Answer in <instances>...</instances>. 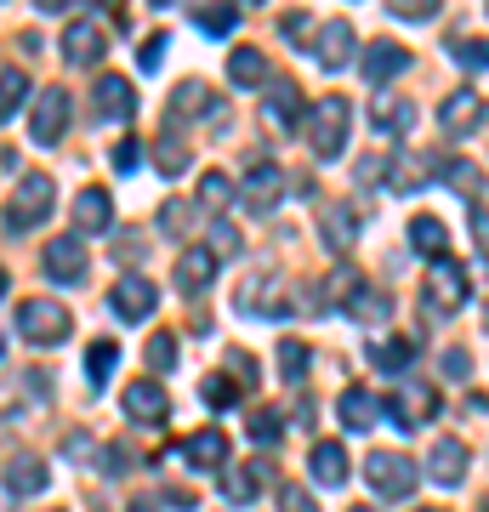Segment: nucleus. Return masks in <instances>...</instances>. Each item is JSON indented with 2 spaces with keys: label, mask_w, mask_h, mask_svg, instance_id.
Masks as SVG:
<instances>
[{
  "label": "nucleus",
  "mask_w": 489,
  "mask_h": 512,
  "mask_svg": "<svg viewBox=\"0 0 489 512\" xmlns=\"http://www.w3.org/2000/svg\"><path fill=\"white\" fill-rule=\"evenodd\" d=\"M467 296H472V285H467V268L461 262H438L433 274L421 279V313L427 319H455V313L467 308Z\"/></svg>",
  "instance_id": "1"
},
{
  "label": "nucleus",
  "mask_w": 489,
  "mask_h": 512,
  "mask_svg": "<svg viewBox=\"0 0 489 512\" xmlns=\"http://www.w3.org/2000/svg\"><path fill=\"white\" fill-rule=\"evenodd\" d=\"M52 200H57V183L46 171H29V177L12 188V200H6V234H29L35 222H46Z\"/></svg>",
  "instance_id": "2"
},
{
  "label": "nucleus",
  "mask_w": 489,
  "mask_h": 512,
  "mask_svg": "<svg viewBox=\"0 0 489 512\" xmlns=\"http://www.w3.org/2000/svg\"><path fill=\"white\" fill-rule=\"evenodd\" d=\"M69 330H74V313L63 308V302H52V296H29V302H18V336L23 342L52 348V342H63Z\"/></svg>",
  "instance_id": "3"
},
{
  "label": "nucleus",
  "mask_w": 489,
  "mask_h": 512,
  "mask_svg": "<svg viewBox=\"0 0 489 512\" xmlns=\"http://www.w3.org/2000/svg\"><path fill=\"white\" fill-rule=\"evenodd\" d=\"M347 126H353V109H347V97H319L308 114V143L319 160H336L347 148Z\"/></svg>",
  "instance_id": "4"
},
{
  "label": "nucleus",
  "mask_w": 489,
  "mask_h": 512,
  "mask_svg": "<svg viewBox=\"0 0 489 512\" xmlns=\"http://www.w3.org/2000/svg\"><path fill=\"white\" fill-rule=\"evenodd\" d=\"M364 478H370V490L376 495L404 501V495L416 490V461L399 456V450H370V456H364Z\"/></svg>",
  "instance_id": "5"
},
{
  "label": "nucleus",
  "mask_w": 489,
  "mask_h": 512,
  "mask_svg": "<svg viewBox=\"0 0 489 512\" xmlns=\"http://www.w3.org/2000/svg\"><path fill=\"white\" fill-rule=\"evenodd\" d=\"M234 308H239V313H256V319H279V313L290 308L285 279L268 274V268H262V274H251V279L234 291Z\"/></svg>",
  "instance_id": "6"
},
{
  "label": "nucleus",
  "mask_w": 489,
  "mask_h": 512,
  "mask_svg": "<svg viewBox=\"0 0 489 512\" xmlns=\"http://www.w3.org/2000/svg\"><path fill=\"white\" fill-rule=\"evenodd\" d=\"M387 416L399 421L404 433H416V427H427V421L438 416V393L427 382H399V393H393V404H381Z\"/></svg>",
  "instance_id": "7"
},
{
  "label": "nucleus",
  "mask_w": 489,
  "mask_h": 512,
  "mask_svg": "<svg viewBox=\"0 0 489 512\" xmlns=\"http://www.w3.org/2000/svg\"><path fill=\"white\" fill-rule=\"evenodd\" d=\"M29 131H35L40 148L63 143V131H69V92H63V86H46V92L35 97V120H29Z\"/></svg>",
  "instance_id": "8"
},
{
  "label": "nucleus",
  "mask_w": 489,
  "mask_h": 512,
  "mask_svg": "<svg viewBox=\"0 0 489 512\" xmlns=\"http://www.w3.org/2000/svg\"><path fill=\"white\" fill-rule=\"evenodd\" d=\"M234 194H239V205H245V211H256V217H262V211H273V205H279V194H285V171H279L273 160H262V165H251V171H245V183H239Z\"/></svg>",
  "instance_id": "9"
},
{
  "label": "nucleus",
  "mask_w": 489,
  "mask_h": 512,
  "mask_svg": "<svg viewBox=\"0 0 489 512\" xmlns=\"http://www.w3.org/2000/svg\"><path fill=\"white\" fill-rule=\"evenodd\" d=\"M262 126L273 137H290V131L302 126V92L290 86V80H268V97H262Z\"/></svg>",
  "instance_id": "10"
},
{
  "label": "nucleus",
  "mask_w": 489,
  "mask_h": 512,
  "mask_svg": "<svg viewBox=\"0 0 489 512\" xmlns=\"http://www.w3.org/2000/svg\"><path fill=\"white\" fill-rule=\"evenodd\" d=\"M109 308L126 319V325H143L148 313L160 308V291L148 285L143 274H126V279H114V291H109Z\"/></svg>",
  "instance_id": "11"
},
{
  "label": "nucleus",
  "mask_w": 489,
  "mask_h": 512,
  "mask_svg": "<svg viewBox=\"0 0 489 512\" xmlns=\"http://www.w3.org/2000/svg\"><path fill=\"white\" fill-rule=\"evenodd\" d=\"M103 52H109V35H103L97 18H74L69 29H63V57H69L74 69H91Z\"/></svg>",
  "instance_id": "12"
},
{
  "label": "nucleus",
  "mask_w": 489,
  "mask_h": 512,
  "mask_svg": "<svg viewBox=\"0 0 489 512\" xmlns=\"http://www.w3.org/2000/svg\"><path fill=\"white\" fill-rule=\"evenodd\" d=\"M120 404H126V416L137 421V427H165V421H171V399H165V387L148 382V376H143V382H131Z\"/></svg>",
  "instance_id": "13"
},
{
  "label": "nucleus",
  "mask_w": 489,
  "mask_h": 512,
  "mask_svg": "<svg viewBox=\"0 0 489 512\" xmlns=\"http://www.w3.org/2000/svg\"><path fill=\"white\" fill-rule=\"evenodd\" d=\"M91 109H97V120H131V114H137V97H131L126 74H97V86H91Z\"/></svg>",
  "instance_id": "14"
},
{
  "label": "nucleus",
  "mask_w": 489,
  "mask_h": 512,
  "mask_svg": "<svg viewBox=\"0 0 489 512\" xmlns=\"http://www.w3.org/2000/svg\"><path fill=\"white\" fill-rule=\"evenodd\" d=\"M438 126L450 131V137H472V131L484 126V97L472 92V86L450 92L444 97V109H438Z\"/></svg>",
  "instance_id": "15"
},
{
  "label": "nucleus",
  "mask_w": 489,
  "mask_h": 512,
  "mask_svg": "<svg viewBox=\"0 0 489 512\" xmlns=\"http://www.w3.org/2000/svg\"><path fill=\"white\" fill-rule=\"evenodd\" d=\"M182 461H188L194 473H217V467H228V433H222V427H200L194 439H182Z\"/></svg>",
  "instance_id": "16"
},
{
  "label": "nucleus",
  "mask_w": 489,
  "mask_h": 512,
  "mask_svg": "<svg viewBox=\"0 0 489 512\" xmlns=\"http://www.w3.org/2000/svg\"><path fill=\"white\" fill-rule=\"evenodd\" d=\"M46 274L63 279V285H80V279H86V239L57 234L52 245H46Z\"/></svg>",
  "instance_id": "17"
},
{
  "label": "nucleus",
  "mask_w": 489,
  "mask_h": 512,
  "mask_svg": "<svg viewBox=\"0 0 489 512\" xmlns=\"http://www.w3.org/2000/svg\"><path fill=\"white\" fill-rule=\"evenodd\" d=\"M370 126H376L381 137H404V131L416 126V103H410V97H399V92L370 97Z\"/></svg>",
  "instance_id": "18"
},
{
  "label": "nucleus",
  "mask_w": 489,
  "mask_h": 512,
  "mask_svg": "<svg viewBox=\"0 0 489 512\" xmlns=\"http://www.w3.org/2000/svg\"><path fill=\"white\" fill-rule=\"evenodd\" d=\"M211 114H222V103L205 80H182L171 92V120H211Z\"/></svg>",
  "instance_id": "19"
},
{
  "label": "nucleus",
  "mask_w": 489,
  "mask_h": 512,
  "mask_svg": "<svg viewBox=\"0 0 489 512\" xmlns=\"http://www.w3.org/2000/svg\"><path fill=\"white\" fill-rule=\"evenodd\" d=\"M353 46H359V40H353V23H347V18H330L325 29H319V46H313V57H319L325 69H347V63H353Z\"/></svg>",
  "instance_id": "20"
},
{
  "label": "nucleus",
  "mask_w": 489,
  "mask_h": 512,
  "mask_svg": "<svg viewBox=\"0 0 489 512\" xmlns=\"http://www.w3.org/2000/svg\"><path fill=\"white\" fill-rule=\"evenodd\" d=\"M114 222V200L103 188H80V200H74V239L80 234H109Z\"/></svg>",
  "instance_id": "21"
},
{
  "label": "nucleus",
  "mask_w": 489,
  "mask_h": 512,
  "mask_svg": "<svg viewBox=\"0 0 489 512\" xmlns=\"http://www.w3.org/2000/svg\"><path fill=\"white\" fill-rule=\"evenodd\" d=\"M410 69V52H404L399 40H376V46H364V80L370 86H387L393 74Z\"/></svg>",
  "instance_id": "22"
},
{
  "label": "nucleus",
  "mask_w": 489,
  "mask_h": 512,
  "mask_svg": "<svg viewBox=\"0 0 489 512\" xmlns=\"http://www.w3.org/2000/svg\"><path fill=\"white\" fill-rule=\"evenodd\" d=\"M319 228H325L330 251H347V245L359 239V211H353L347 200H330V205H319Z\"/></svg>",
  "instance_id": "23"
},
{
  "label": "nucleus",
  "mask_w": 489,
  "mask_h": 512,
  "mask_svg": "<svg viewBox=\"0 0 489 512\" xmlns=\"http://www.w3.org/2000/svg\"><path fill=\"white\" fill-rule=\"evenodd\" d=\"M211 274H217V256L205 251V245H194V251L177 256V291H182V296L211 291Z\"/></svg>",
  "instance_id": "24"
},
{
  "label": "nucleus",
  "mask_w": 489,
  "mask_h": 512,
  "mask_svg": "<svg viewBox=\"0 0 489 512\" xmlns=\"http://www.w3.org/2000/svg\"><path fill=\"white\" fill-rule=\"evenodd\" d=\"M467 444L461 439H438L433 444V456H427V478H433V484H461V478H467Z\"/></svg>",
  "instance_id": "25"
},
{
  "label": "nucleus",
  "mask_w": 489,
  "mask_h": 512,
  "mask_svg": "<svg viewBox=\"0 0 489 512\" xmlns=\"http://www.w3.org/2000/svg\"><path fill=\"white\" fill-rule=\"evenodd\" d=\"M342 313H347V319H359V325H387V313H393V296L359 279V285H353V296L342 302Z\"/></svg>",
  "instance_id": "26"
},
{
  "label": "nucleus",
  "mask_w": 489,
  "mask_h": 512,
  "mask_svg": "<svg viewBox=\"0 0 489 512\" xmlns=\"http://www.w3.org/2000/svg\"><path fill=\"white\" fill-rule=\"evenodd\" d=\"M336 416H342L347 433H364V427H376L381 421V399L370 393V387H347L342 404H336Z\"/></svg>",
  "instance_id": "27"
},
{
  "label": "nucleus",
  "mask_w": 489,
  "mask_h": 512,
  "mask_svg": "<svg viewBox=\"0 0 489 512\" xmlns=\"http://www.w3.org/2000/svg\"><path fill=\"white\" fill-rule=\"evenodd\" d=\"M308 473L319 478V484H330V490H342L347 484V450L336 439H319L313 444V456H308Z\"/></svg>",
  "instance_id": "28"
},
{
  "label": "nucleus",
  "mask_w": 489,
  "mask_h": 512,
  "mask_svg": "<svg viewBox=\"0 0 489 512\" xmlns=\"http://www.w3.org/2000/svg\"><path fill=\"white\" fill-rule=\"evenodd\" d=\"M262 478H268V461H245V467H228V473H222V495H228L234 507H251L256 490H262Z\"/></svg>",
  "instance_id": "29"
},
{
  "label": "nucleus",
  "mask_w": 489,
  "mask_h": 512,
  "mask_svg": "<svg viewBox=\"0 0 489 512\" xmlns=\"http://www.w3.org/2000/svg\"><path fill=\"white\" fill-rule=\"evenodd\" d=\"M52 484V467L35 456H18V461H6V495H40Z\"/></svg>",
  "instance_id": "30"
},
{
  "label": "nucleus",
  "mask_w": 489,
  "mask_h": 512,
  "mask_svg": "<svg viewBox=\"0 0 489 512\" xmlns=\"http://www.w3.org/2000/svg\"><path fill=\"white\" fill-rule=\"evenodd\" d=\"M410 359H416V342L410 336H381V342H370V365L387 370V376H404Z\"/></svg>",
  "instance_id": "31"
},
{
  "label": "nucleus",
  "mask_w": 489,
  "mask_h": 512,
  "mask_svg": "<svg viewBox=\"0 0 489 512\" xmlns=\"http://www.w3.org/2000/svg\"><path fill=\"white\" fill-rule=\"evenodd\" d=\"M410 245H416L421 256L444 262V256H450V228H444L438 217H416V222H410Z\"/></svg>",
  "instance_id": "32"
},
{
  "label": "nucleus",
  "mask_w": 489,
  "mask_h": 512,
  "mask_svg": "<svg viewBox=\"0 0 489 512\" xmlns=\"http://www.w3.org/2000/svg\"><path fill=\"white\" fill-rule=\"evenodd\" d=\"M228 80H234V86H268V80H273V74H268V57L251 52V46H239V52L228 57Z\"/></svg>",
  "instance_id": "33"
},
{
  "label": "nucleus",
  "mask_w": 489,
  "mask_h": 512,
  "mask_svg": "<svg viewBox=\"0 0 489 512\" xmlns=\"http://www.w3.org/2000/svg\"><path fill=\"white\" fill-rule=\"evenodd\" d=\"M148 154H154V165H160V177H182V171H188V143H182L177 131L154 137V143H148Z\"/></svg>",
  "instance_id": "34"
},
{
  "label": "nucleus",
  "mask_w": 489,
  "mask_h": 512,
  "mask_svg": "<svg viewBox=\"0 0 489 512\" xmlns=\"http://www.w3.org/2000/svg\"><path fill=\"white\" fill-rule=\"evenodd\" d=\"M114 365H120V342H114V336H97V342L86 348V376L103 387L114 376Z\"/></svg>",
  "instance_id": "35"
},
{
  "label": "nucleus",
  "mask_w": 489,
  "mask_h": 512,
  "mask_svg": "<svg viewBox=\"0 0 489 512\" xmlns=\"http://www.w3.org/2000/svg\"><path fill=\"white\" fill-rule=\"evenodd\" d=\"M23 103H29V74L23 69H0V120H12Z\"/></svg>",
  "instance_id": "36"
},
{
  "label": "nucleus",
  "mask_w": 489,
  "mask_h": 512,
  "mask_svg": "<svg viewBox=\"0 0 489 512\" xmlns=\"http://www.w3.org/2000/svg\"><path fill=\"white\" fill-rule=\"evenodd\" d=\"M245 427H251L256 444H279V439H285V410L262 404V410H251V421H245Z\"/></svg>",
  "instance_id": "37"
},
{
  "label": "nucleus",
  "mask_w": 489,
  "mask_h": 512,
  "mask_svg": "<svg viewBox=\"0 0 489 512\" xmlns=\"http://www.w3.org/2000/svg\"><path fill=\"white\" fill-rule=\"evenodd\" d=\"M154 228H160V234H188V228H194V200H165Z\"/></svg>",
  "instance_id": "38"
},
{
  "label": "nucleus",
  "mask_w": 489,
  "mask_h": 512,
  "mask_svg": "<svg viewBox=\"0 0 489 512\" xmlns=\"http://www.w3.org/2000/svg\"><path fill=\"white\" fill-rule=\"evenodd\" d=\"M200 205L205 211H228V205H234V183H228L222 171H205L200 177Z\"/></svg>",
  "instance_id": "39"
},
{
  "label": "nucleus",
  "mask_w": 489,
  "mask_h": 512,
  "mask_svg": "<svg viewBox=\"0 0 489 512\" xmlns=\"http://www.w3.org/2000/svg\"><path fill=\"white\" fill-rule=\"evenodd\" d=\"M239 23V6H194V29H205V35H228Z\"/></svg>",
  "instance_id": "40"
},
{
  "label": "nucleus",
  "mask_w": 489,
  "mask_h": 512,
  "mask_svg": "<svg viewBox=\"0 0 489 512\" xmlns=\"http://www.w3.org/2000/svg\"><path fill=\"white\" fill-rule=\"evenodd\" d=\"M143 359H148V370H171L177 365V336H171V330H154L148 348H143Z\"/></svg>",
  "instance_id": "41"
},
{
  "label": "nucleus",
  "mask_w": 489,
  "mask_h": 512,
  "mask_svg": "<svg viewBox=\"0 0 489 512\" xmlns=\"http://www.w3.org/2000/svg\"><path fill=\"white\" fill-rule=\"evenodd\" d=\"M279 370H285V382H302L308 376V342H279Z\"/></svg>",
  "instance_id": "42"
},
{
  "label": "nucleus",
  "mask_w": 489,
  "mask_h": 512,
  "mask_svg": "<svg viewBox=\"0 0 489 512\" xmlns=\"http://www.w3.org/2000/svg\"><path fill=\"white\" fill-rule=\"evenodd\" d=\"M228 365H234V370H228V382H234L239 387V393H256V382H262V370H256V359H251V353H228Z\"/></svg>",
  "instance_id": "43"
},
{
  "label": "nucleus",
  "mask_w": 489,
  "mask_h": 512,
  "mask_svg": "<svg viewBox=\"0 0 489 512\" xmlns=\"http://www.w3.org/2000/svg\"><path fill=\"white\" fill-rule=\"evenodd\" d=\"M353 285H359V274H353V268H336V274L325 279V291H319V302H325V308H342L347 296H353Z\"/></svg>",
  "instance_id": "44"
},
{
  "label": "nucleus",
  "mask_w": 489,
  "mask_h": 512,
  "mask_svg": "<svg viewBox=\"0 0 489 512\" xmlns=\"http://www.w3.org/2000/svg\"><path fill=\"white\" fill-rule=\"evenodd\" d=\"M450 183L461 200H484V171L478 165H450Z\"/></svg>",
  "instance_id": "45"
},
{
  "label": "nucleus",
  "mask_w": 489,
  "mask_h": 512,
  "mask_svg": "<svg viewBox=\"0 0 489 512\" xmlns=\"http://www.w3.org/2000/svg\"><path fill=\"white\" fill-rule=\"evenodd\" d=\"M200 393H205V404H211V410H228V404L239 399V387L228 382V376H205V387H200Z\"/></svg>",
  "instance_id": "46"
},
{
  "label": "nucleus",
  "mask_w": 489,
  "mask_h": 512,
  "mask_svg": "<svg viewBox=\"0 0 489 512\" xmlns=\"http://www.w3.org/2000/svg\"><path fill=\"white\" fill-rule=\"evenodd\" d=\"M97 461L109 467V478H126L131 467H137V456H131L126 444H103V450H97Z\"/></svg>",
  "instance_id": "47"
},
{
  "label": "nucleus",
  "mask_w": 489,
  "mask_h": 512,
  "mask_svg": "<svg viewBox=\"0 0 489 512\" xmlns=\"http://www.w3.org/2000/svg\"><path fill=\"white\" fill-rule=\"evenodd\" d=\"M165 46H171L165 35H148L143 46H137V69H143V74H154V69L165 63Z\"/></svg>",
  "instance_id": "48"
},
{
  "label": "nucleus",
  "mask_w": 489,
  "mask_h": 512,
  "mask_svg": "<svg viewBox=\"0 0 489 512\" xmlns=\"http://www.w3.org/2000/svg\"><path fill=\"white\" fill-rule=\"evenodd\" d=\"M393 18H404V23H427V18H438V6H433V0H393Z\"/></svg>",
  "instance_id": "49"
},
{
  "label": "nucleus",
  "mask_w": 489,
  "mask_h": 512,
  "mask_svg": "<svg viewBox=\"0 0 489 512\" xmlns=\"http://www.w3.org/2000/svg\"><path fill=\"white\" fill-rule=\"evenodd\" d=\"M279 512H319L302 484H279Z\"/></svg>",
  "instance_id": "50"
},
{
  "label": "nucleus",
  "mask_w": 489,
  "mask_h": 512,
  "mask_svg": "<svg viewBox=\"0 0 489 512\" xmlns=\"http://www.w3.org/2000/svg\"><path fill=\"white\" fill-rule=\"evenodd\" d=\"M444 376H450V382H467V376H472V353L467 348H450V353H444Z\"/></svg>",
  "instance_id": "51"
},
{
  "label": "nucleus",
  "mask_w": 489,
  "mask_h": 512,
  "mask_svg": "<svg viewBox=\"0 0 489 512\" xmlns=\"http://www.w3.org/2000/svg\"><path fill=\"white\" fill-rule=\"evenodd\" d=\"M137 165H143V143H137V137H126V143L114 148V171H137Z\"/></svg>",
  "instance_id": "52"
},
{
  "label": "nucleus",
  "mask_w": 489,
  "mask_h": 512,
  "mask_svg": "<svg viewBox=\"0 0 489 512\" xmlns=\"http://www.w3.org/2000/svg\"><path fill=\"white\" fill-rule=\"evenodd\" d=\"M455 63L472 74H484V40H467V46H455Z\"/></svg>",
  "instance_id": "53"
},
{
  "label": "nucleus",
  "mask_w": 489,
  "mask_h": 512,
  "mask_svg": "<svg viewBox=\"0 0 489 512\" xmlns=\"http://www.w3.org/2000/svg\"><path fill=\"white\" fill-rule=\"evenodd\" d=\"M387 177V160H359V183H381Z\"/></svg>",
  "instance_id": "54"
},
{
  "label": "nucleus",
  "mask_w": 489,
  "mask_h": 512,
  "mask_svg": "<svg viewBox=\"0 0 489 512\" xmlns=\"http://www.w3.org/2000/svg\"><path fill=\"white\" fill-rule=\"evenodd\" d=\"M308 29H313V23L302 18V12H296V18H285V35L296 40V46H302V40H308Z\"/></svg>",
  "instance_id": "55"
},
{
  "label": "nucleus",
  "mask_w": 489,
  "mask_h": 512,
  "mask_svg": "<svg viewBox=\"0 0 489 512\" xmlns=\"http://www.w3.org/2000/svg\"><path fill=\"white\" fill-rule=\"evenodd\" d=\"M131 512H154V501H131Z\"/></svg>",
  "instance_id": "56"
},
{
  "label": "nucleus",
  "mask_w": 489,
  "mask_h": 512,
  "mask_svg": "<svg viewBox=\"0 0 489 512\" xmlns=\"http://www.w3.org/2000/svg\"><path fill=\"white\" fill-rule=\"evenodd\" d=\"M0 296H6V274H0Z\"/></svg>",
  "instance_id": "57"
},
{
  "label": "nucleus",
  "mask_w": 489,
  "mask_h": 512,
  "mask_svg": "<svg viewBox=\"0 0 489 512\" xmlns=\"http://www.w3.org/2000/svg\"><path fill=\"white\" fill-rule=\"evenodd\" d=\"M347 512H370V507H347Z\"/></svg>",
  "instance_id": "58"
},
{
  "label": "nucleus",
  "mask_w": 489,
  "mask_h": 512,
  "mask_svg": "<svg viewBox=\"0 0 489 512\" xmlns=\"http://www.w3.org/2000/svg\"><path fill=\"white\" fill-rule=\"evenodd\" d=\"M421 512H444V507H421Z\"/></svg>",
  "instance_id": "59"
},
{
  "label": "nucleus",
  "mask_w": 489,
  "mask_h": 512,
  "mask_svg": "<svg viewBox=\"0 0 489 512\" xmlns=\"http://www.w3.org/2000/svg\"><path fill=\"white\" fill-rule=\"evenodd\" d=\"M57 512H63V507H57Z\"/></svg>",
  "instance_id": "60"
}]
</instances>
